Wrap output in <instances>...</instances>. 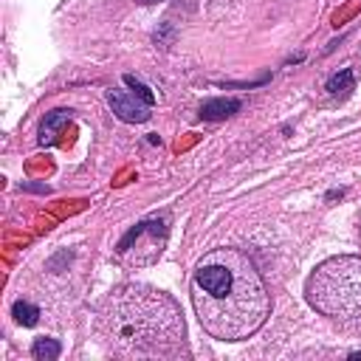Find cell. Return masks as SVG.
Masks as SVG:
<instances>
[{"mask_svg": "<svg viewBox=\"0 0 361 361\" xmlns=\"http://www.w3.org/2000/svg\"><path fill=\"white\" fill-rule=\"evenodd\" d=\"M68 121H71V110H51V113H45V118L39 124V144H54L59 130Z\"/></svg>", "mask_w": 361, "mask_h": 361, "instance_id": "8992f818", "label": "cell"}, {"mask_svg": "<svg viewBox=\"0 0 361 361\" xmlns=\"http://www.w3.org/2000/svg\"><path fill=\"white\" fill-rule=\"evenodd\" d=\"M59 353H62V347H59V341L56 338H37L34 344H31V355L37 358V361H56L59 358Z\"/></svg>", "mask_w": 361, "mask_h": 361, "instance_id": "ba28073f", "label": "cell"}, {"mask_svg": "<svg viewBox=\"0 0 361 361\" xmlns=\"http://www.w3.org/2000/svg\"><path fill=\"white\" fill-rule=\"evenodd\" d=\"M138 3H158V0H138Z\"/></svg>", "mask_w": 361, "mask_h": 361, "instance_id": "7c38bea8", "label": "cell"}, {"mask_svg": "<svg viewBox=\"0 0 361 361\" xmlns=\"http://www.w3.org/2000/svg\"><path fill=\"white\" fill-rule=\"evenodd\" d=\"M107 104L113 107V113L121 118V121H130V124H141L149 118V104L141 102L135 93H124V90H107Z\"/></svg>", "mask_w": 361, "mask_h": 361, "instance_id": "5b68a950", "label": "cell"}, {"mask_svg": "<svg viewBox=\"0 0 361 361\" xmlns=\"http://www.w3.org/2000/svg\"><path fill=\"white\" fill-rule=\"evenodd\" d=\"M192 305L209 336L240 341L265 324L271 313V293L257 265L243 251L214 248L195 268Z\"/></svg>", "mask_w": 361, "mask_h": 361, "instance_id": "6da1fadb", "label": "cell"}, {"mask_svg": "<svg viewBox=\"0 0 361 361\" xmlns=\"http://www.w3.org/2000/svg\"><path fill=\"white\" fill-rule=\"evenodd\" d=\"M96 330L116 355L166 358L180 353L186 324L169 293L141 282H127L113 288L102 302Z\"/></svg>", "mask_w": 361, "mask_h": 361, "instance_id": "7a4b0ae2", "label": "cell"}, {"mask_svg": "<svg viewBox=\"0 0 361 361\" xmlns=\"http://www.w3.org/2000/svg\"><path fill=\"white\" fill-rule=\"evenodd\" d=\"M124 85H127V87H130V90H133V93H135V96H138L141 102H147L149 107L155 104V93H152V90H149L147 85H141V82H138L135 76H124Z\"/></svg>", "mask_w": 361, "mask_h": 361, "instance_id": "8fae6325", "label": "cell"}, {"mask_svg": "<svg viewBox=\"0 0 361 361\" xmlns=\"http://www.w3.org/2000/svg\"><path fill=\"white\" fill-rule=\"evenodd\" d=\"M166 226L164 220L158 217H147V220H138L135 226L127 228V234L116 243L113 248V259L121 265V268H147L152 262H158V257L164 254V245H166Z\"/></svg>", "mask_w": 361, "mask_h": 361, "instance_id": "277c9868", "label": "cell"}, {"mask_svg": "<svg viewBox=\"0 0 361 361\" xmlns=\"http://www.w3.org/2000/svg\"><path fill=\"white\" fill-rule=\"evenodd\" d=\"M11 313H14L17 324H23V327H34V324L39 322V307H37V305H31V302H25V299L14 302Z\"/></svg>", "mask_w": 361, "mask_h": 361, "instance_id": "9c48e42d", "label": "cell"}, {"mask_svg": "<svg viewBox=\"0 0 361 361\" xmlns=\"http://www.w3.org/2000/svg\"><path fill=\"white\" fill-rule=\"evenodd\" d=\"M237 110H240V99H209V102H203L200 116L209 121H220V118L234 116Z\"/></svg>", "mask_w": 361, "mask_h": 361, "instance_id": "52a82bcc", "label": "cell"}, {"mask_svg": "<svg viewBox=\"0 0 361 361\" xmlns=\"http://www.w3.org/2000/svg\"><path fill=\"white\" fill-rule=\"evenodd\" d=\"M305 299L322 316L347 324L361 322V257L338 254L319 262L305 282Z\"/></svg>", "mask_w": 361, "mask_h": 361, "instance_id": "3957f363", "label": "cell"}, {"mask_svg": "<svg viewBox=\"0 0 361 361\" xmlns=\"http://www.w3.org/2000/svg\"><path fill=\"white\" fill-rule=\"evenodd\" d=\"M353 82H355L353 71H350V68H341L338 73H333V76L327 79V93H333V96L347 93V90H353Z\"/></svg>", "mask_w": 361, "mask_h": 361, "instance_id": "30bf717a", "label": "cell"}]
</instances>
